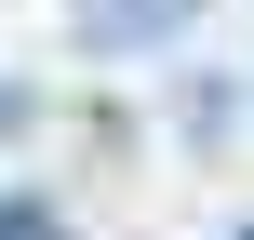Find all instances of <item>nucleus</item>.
Wrapping results in <instances>:
<instances>
[{
	"label": "nucleus",
	"instance_id": "f03ea898",
	"mask_svg": "<svg viewBox=\"0 0 254 240\" xmlns=\"http://www.w3.org/2000/svg\"><path fill=\"white\" fill-rule=\"evenodd\" d=\"M0 240H67V214H54L40 187H0Z\"/></svg>",
	"mask_w": 254,
	"mask_h": 240
},
{
	"label": "nucleus",
	"instance_id": "f257e3e1",
	"mask_svg": "<svg viewBox=\"0 0 254 240\" xmlns=\"http://www.w3.org/2000/svg\"><path fill=\"white\" fill-rule=\"evenodd\" d=\"M188 27H201V0H80V53H107V67L174 53Z\"/></svg>",
	"mask_w": 254,
	"mask_h": 240
},
{
	"label": "nucleus",
	"instance_id": "7ed1b4c3",
	"mask_svg": "<svg viewBox=\"0 0 254 240\" xmlns=\"http://www.w3.org/2000/svg\"><path fill=\"white\" fill-rule=\"evenodd\" d=\"M241 240H254V227H241Z\"/></svg>",
	"mask_w": 254,
	"mask_h": 240
}]
</instances>
